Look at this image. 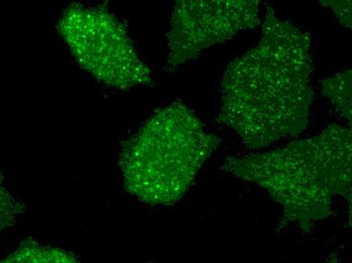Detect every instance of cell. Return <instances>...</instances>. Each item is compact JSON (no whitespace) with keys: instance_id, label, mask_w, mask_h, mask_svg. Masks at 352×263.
Returning a JSON list of instances; mask_svg holds the SVG:
<instances>
[{"instance_id":"6da1fadb","label":"cell","mask_w":352,"mask_h":263,"mask_svg":"<svg viewBox=\"0 0 352 263\" xmlns=\"http://www.w3.org/2000/svg\"><path fill=\"white\" fill-rule=\"evenodd\" d=\"M311 44L308 33L267 8L258 44L225 71L218 123L250 149L304 132L314 100Z\"/></svg>"},{"instance_id":"7a4b0ae2","label":"cell","mask_w":352,"mask_h":263,"mask_svg":"<svg viewBox=\"0 0 352 263\" xmlns=\"http://www.w3.org/2000/svg\"><path fill=\"white\" fill-rule=\"evenodd\" d=\"M222 170L263 187L282 207L276 232H312L332 215V203L352 187V128L330 125L282 148L232 156Z\"/></svg>"},{"instance_id":"3957f363","label":"cell","mask_w":352,"mask_h":263,"mask_svg":"<svg viewBox=\"0 0 352 263\" xmlns=\"http://www.w3.org/2000/svg\"><path fill=\"white\" fill-rule=\"evenodd\" d=\"M220 143L188 106L173 102L156 111L122 145L124 190L146 204L173 206L194 185Z\"/></svg>"},{"instance_id":"277c9868","label":"cell","mask_w":352,"mask_h":263,"mask_svg":"<svg viewBox=\"0 0 352 263\" xmlns=\"http://www.w3.org/2000/svg\"><path fill=\"white\" fill-rule=\"evenodd\" d=\"M56 27L80 67L107 87L126 91L153 84L126 25L107 8L71 3Z\"/></svg>"},{"instance_id":"5b68a950","label":"cell","mask_w":352,"mask_h":263,"mask_svg":"<svg viewBox=\"0 0 352 263\" xmlns=\"http://www.w3.org/2000/svg\"><path fill=\"white\" fill-rule=\"evenodd\" d=\"M259 5L256 0L176 1L167 33L169 69H177L209 47L261 25Z\"/></svg>"},{"instance_id":"8992f818","label":"cell","mask_w":352,"mask_h":263,"mask_svg":"<svg viewBox=\"0 0 352 263\" xmlns=\"http://www.w3.org/2000/svg\"><path fill=\"white\" fill-rule=\"evenodd\" d=\"M1 263H80L70 252L61 248L38 244L28 240Z\"/></svg>"},{"instance_id":"52a82bcc","label":"cell","mask_w":352,"mask_h":263,"mask_svg":"<svg viewBox=\"0 0 352 263\" xmlns=\"http://www.w3.org/2000/svg\"><path fill=\"white\" fill-rule=\"evenodd\" d=\"M322 94L352 128V68L325 79L322 82Z\"/></svg>"},{"instance_id":"ba28073f","label":"cell","mask_w":352,"mask_h":263,"mask_svg":"<svg viewBox=\"0 0 352 263\" xmlns=\"http://www.w3.org/2000/svg\"><path fill=\"white\" fill-rule=\"evenodd\" d=\"M320 2L333 12L342 27L352 29V0H322Z\"/></svg>"},{"instance_id":"9c48e42d","label":"cell","mask_w":352,"mask_h":263,"mask_svg":"<svg viewBox=\"0 0 352 263\" xmlns=\"http://www.w3.org/2000/svg\"><path fill=\"white\" fill-rule=\"evenodd\" d=\"M343 196L346 198L349 205V226L352 228V187Z\"/></svg>"},{"instance_id":"30bf717a","label":"cell","mask_w":352,"mask_h":263,"mask_svg":"<svg viewBox=\"0 0 352 263\" xmlns=\"http://www.w3.org/2000/svg\"><path fill=\"white\" fill-rule=\"evenodd\" d=\"M324 263H349V262H341V260H339L338 258H335V256H333V258H329V260H326V262Z\"/></svg>"}]
</instances>
